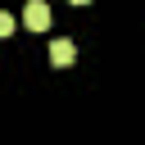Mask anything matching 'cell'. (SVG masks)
Masks as SVG:
<instances>
[{
	"label": "cell",
	"instance_id": "6da1fadb",
	"mask_svg": "<svg viewBox=\"0 0 145 145\" xmlns=\"http://www.w3.org/2000/svg\"><path fill=\"white\" fill-rule=\"evenodd\" d=\"M23 23H27L32 32H45V27H50V5H45V0H27V9H23Z\"/></svg>",
	"mask_w": 145,
	"mask_h": 145
},
{
	"label": "cell",
	"instance_id": "7a4b0ae2",
	"mask_svg": "<svg viewBox=\"0 0 145 145\" xmlns=\"http://www.w3.org/2000/svg\"><path fill=\"white\" fill-rule=\"evenodd\" d=\"M72 59H77V45H72V41H63V36H59V41H54V45H50V63H54V68H68V63H72Z\"/></svg>",
	"mask_w": 145,
	"mask_h": 145
},
{
	"label": "cell",
	"instance_id": "3957f363",
	"mask_svg": "<svg viewBox=\"0 0 145 145\" xmlns=\"http://www.w3.org/2000/svg\"><path fill=\"white\" fill-rule=\"evenodd\" d=\"M9 32H14V14H5V9H0V36H9Z\"/></svg>",
	"mask_w": 145,
	"mask_h": 145
},
{
	"label": "cell",
	"instance_id": "277c9868",
	"mask_svg": "<svg viewBox=\"0 0 145 145\" xmlns=\"http://www.w3.org/2000/svg\"><path fill=\"white\" fill-rule=\"evenodd\" d=\"M72 5H91V0H72Z\"/></svg>",
	"mask_w": 145,
	"mask_h": 145
}]
</instances>
